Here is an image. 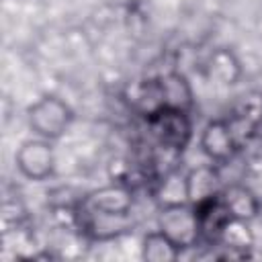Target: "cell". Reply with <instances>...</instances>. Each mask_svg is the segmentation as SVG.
<instances>
[{
  "mask_svg": "<svg viewBox=\"0 0 262 262\" xmlns=\"http://www.w3.org/2000/svg\"><path fill=\"white\" fill-rule=\"evenodd\" d=\"M180 248L160 229L143 235L141 242V258L147 262H172L180 258Z\"/></svg>",
  "mask_w": 262,
  "mask_h": 262,
  "instance_id": "obj_14",
  "label": "cell"
},
{
  "mask_svg": "<svg viewBox=\"0 0 262 262\" xmlns=\"http://www.w3.org/2000/svg\"><path fill=\"white\" fill-rule=\"evenodd\" d=\"M14 162H16L18 172L27 180H33V182L47 180L55 170L53 147L49 139H43V137L23 141L14 154Z\"/></svg>",
  "mask_w": 262,
  "mask_h": 262,
  "instance_id": "obj_5",
  "label": "cell"
},
{
  "mask_svg": "<svg viewBox=\"0 0 262 262\" xmlns=\"http://www.w3.org/2000/svg\"><path fill=\"white\" fill-rule=\"evenodd\" d=\"M221 170L217 164H203L186 172V194L190 205H199L203 201H209L217 196L221 188Z\"/></svg>",
  "mask_w": 262,
  "mask_h": 262,
  "instance_id": "obj_8",
  "label": "cell"
},
{
  "mask_svg": "<svg viewBox=\"0 0 262 262\" xmlns=\"http://www.w3.org/2000/svg\"><path fill=\"white\" fill-rule=\"evenodd\" d=\"M156 196L160 199L162 207L188 203V194H186V174H180V172L174 170V172L162 176V178H160V184H158V188H156Z\"/></svg>",
  "mask_w": 262,
  "mask_h": 262,
  "instance_id": "obj_15",
  "label": "cell"
},
{
  "mask_svg": "<svg viewBox=\"0 0 262 262\" xmlns=\"http://www.w3.org/2000/svg\"><path fill=\"white\" fill-rule=\"evenodd\" d=\"M158 229L166 233L180 250L192 248L201 239L199 217L190 203L162 207L158 215Z\"/></svg>",
  "mask_w": 262,
  "mask_h": 262,
  "instance_id": "obj_3",
  "label": "cell"
},
{
  "mask_svg": "<svg viewBox=\"0 0 262 262\" xmlns=\"http://www.w3.org/2000/svg\"><path fill=\"white\" fill-rule=\"evenodd\" d=\"M147 125L158 145L182 154L192 139V123L186 111L162 108L147 117Z\"/></svg>",
  "mask_w": 262,
  "mask_h": 262,
  "instance_id": "obj_2",
  "label": "cell"
},
{
  "mask_svg": "<svg viewBox=\"0 0 262 262\" xmlns=\"http://www.w3.org/2000/svg\"><path fill=\"white\" fill-rule=\"evenodd\" d=\"M131 213H104L88 209L80 203L76 207V225L96 242H108L115 237H121L133 227V221L129 219Z\"/></svg>",
  "mask_w": 262,
  "mask_h": 262,
  "instance_id": "obj_4",
  "label": "cell"
},
{
  "mask_svg": "<svg viewBox=\"0 0 262 262\" xmlns=\"http://www.w3.org/2000/svg\"><path fill=\"white\" fill-rule=\"evenodd\" d=\"M217 244L227 250L219 258H244V256H248L246 252L254 246V233L250 229V221L229 217L221 227Z\"/></svg>",
  "mask_w": 262,
  "mask_h": 262,
  "instance_id": "obj_9",
  "label": "cell"
},
{
  "mask_svg": "<svg viewBox=\"0 0 262 262\" xmlns=\"http://www.w3.org/2000/svg\"><path fill=\"white\" fill-rule=\"evenodd\" d=\"M127 100H129V104H131L137 113H141V115H145V117H151V115H156L158 111L166 108L160 78H147V80L135 82V84L127 90Z\"/></svg>",
  "mask_w": 262,
  "mask_h": 262,
  "instance_id": "obj_10",
  "label": "cell"
},
{
  "mask_svg": "<svg viewBox=\"0 0 262 262\" xmlns=\"http://www.w3.org/2000/svg\"><path fill=\"white\" fill-rule=\"evenodd\" d=\"M84 207L104 213H131L133 207V190L125 182H113L92 190L84 201Z\"/></svg>",
  "mask_w": 262,
  "mask_h": 262,
  "instance_id": "obj_7",
  "label": "cell"
},
{
  "mask_svg": "<svg viewBox=\"0 0 262 262\" xmlns=\"http://www.w3.org/2000/svg\"><path fill=\"white\" fill-rule=\"evenodd\" d=\"M260 215H262V199H260Z\"/></svg>",
  "mask_w": 262,
  "mask_h": 262,
  "instance_id": "obj_16",
  "label": "cell"
},
{
  "mask_svg": "<svg viewBox=\"0 0 262 262\" xmlns=\"http://www.w3.org/2000/svg\"><path fill=\"white\" fill-rule=\"evenodd\" d=\"M199 145H201L203 154L211 162H215L217 166L219 164H227L233 158V154L237 151V147H239V143H237V139L233 135V129H231L227 119L209 121L201 131Z\"/></svg>",
  "mask_w": 262,
  "mask_h": 262,
  "instance_id": "obj_6",
  "label": "cell"
},
{
  "mask_svg": "<svg viewBox=\"0 0 262 262\" xmlns=\"http://www.w3.org/2000/svg\"><path fill=\"white\" fill-rule=\"evenodd\" d=\"M162 92H164V104L166 108H178V111H190L194 102L192 86L186 80L182 72H168L160 78Z\"/></svg>",
  "mask_w": 262,
  "mask_h": 262,
  "instance_id": "obj_13",
  "label": "cell"
},
{
  "mask_svg": "<svg viewBox=\"0 0 262 262\" xmlns=\"http://www.w3.org/2000/svg\"><path fill=\"white\" fill-rule=\"evenodd\" d=\"M221 201L227 207V211H229L231 217L252 221L254 217L260 215V196H256L244 184H237V182L227 184L221 190Z\"/></svg>",
  "mask_w": 262,
  "mask_h": 262,
  "instance_id": "obj_12",
  "label": "cell"
},
{
  "mask_svg": "<svg viewBox=\"0 0 262 262\" xmlns=\"http://www.w3.org/2000/svg\"><path fill=\"white\" fill-rule=\"evenodd\" d=\"M205 74L211 82L219 86H231L242 76V63L233 51H229L227 47H219L209 55L205 63Z\"/></svg>",
  "mask_w": 262,
  "mask_h": 262,
  "instance_id": "obj_11",
  "label": "cell"
},
{
  "mask_svg": "<svg viewBox=\"0 0 262 262\" xmlns=\"http://www.w3.org/2000/svg\"><path fill=\"white\" fill-rule=\"evenodd\" d=\"M27 121L37 137L53 141L59 139L70 129L74 121V113L70 104L59 96L45 94L27 108Z\"/></svg>",
  "mask_w": 262,
  "mask_h": 262,
  "instance_id": "obj_1",
  "label": "cell"
}]
</instances>
